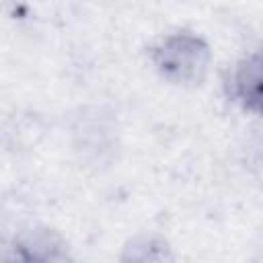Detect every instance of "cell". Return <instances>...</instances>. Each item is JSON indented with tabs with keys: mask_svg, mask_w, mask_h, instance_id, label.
Returning <instances> with one entry per match:
<instances>
[{
	"mask_svg": "<svg viewBox=\"0 0 263 263\" xmlns=\"http://www.w3.org/2000/svg\"><path fill=\"white\" fill-rule=\"evenodd\" d=\"M238 86L247 103L263 111V58H257L242 68L238 76Z\"/></svg>",
	"mask_w": 263,
	"mask_h": 263,
	"instance_id": "obj_1",
	"label": "cell"
}]
</instances>
